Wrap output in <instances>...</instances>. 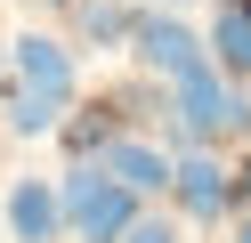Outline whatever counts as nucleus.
<instances>
[{
	"label": "nucleus",
	"mask_w": 251,
	"mask_h": 243,
	"mask_svg": "<svg viewBox=\"0 0 251 243\" xmlns=\"http://www.w3.org/2000/svg\"><path fill=\"white\" fill-rule=\"evenodd\" d=\"M170 146H227V138H251V81H227L211 57L186 65L170 81Z\"/></svg>",
	"instance_id": "f257e3e1"
},
{
	"label": "nucleus",
	"mask_w": 251,
	"mask_h": 243,
	"mask_svg": "<svg viewBox=\"0 0 251 243\" xmlns=\"http://www.w3.org/2000/svg\"><path fill=\"white\" fill-rule=\"evenodd\" d=\"M57 203H65V235H81V243H114L122 227L146 211V194H130L105 162H65Z\"/></svg>",
	"instance_id": "f03ea898"
},
{
	"label": "nucleus",
	"mask_w": 251,
	"mask_h": 243,
	"mask_svg": "<svg viewBox=\"0 0 251 243\" xmlns=\"http://www.w3.org/2000/svg\"><path fill=\"white\" fill-rule=\"evenodd\" d=\"M122 49H130V57L146 65L154 81H178L186 65L211 57V49H202V32L186 25L178 8H130V41H122Z\"/></svg>",
	"instance_id": "7ed1b4c3"
},
{
	"label": "nucleus",
	"mask_w": 251,
	"mask_h": 243,
	"mask_svg": "<svg viewBox=\"0 0 251 243\" xmlns=\"http://www.w3.org/2000/svg\"><path fill=\"white\" fill-rule=\"evenodd\" d=\"M227 178H235V162L219 154V146H178L170 154V203L186 211L195 227H211V219H227Z\"/></svg>",
	"instance_id": "20e7f679"
},
{
	"label": "nucleus",
	"mask_w": 251,
	"mask_h": 243,
	"mask_svg": "<svg viewBox=\"0 0 251 243\" xmlns=\"http://www.w3.org/2000/svg\"><path fill=\"white\" fill-rule=\"evenodd\" d=\"M8 73H17L25 89L57 97V106H73V89H81V65H73V49L57 41V32H25L17 57H8Z\"/></svg>",
	"instance_id": "39448f33"
},
{
	"label": "nucleus",
	"mask_w": 251,
	"mask_h": 243,
	"mask_svg": "<svg viewBox=\"0 0 251 243\" xmlns=\"http://www.w3.org/2000/svg\"><path fill=\"white\" fill-rule=\"evenodd\" d=\"M98 162H105V170H114L130 194H170V146H154V138H130V130H114Z\"/></svg>",
	"instance_id": "423d86ee"
},
{
	"label": "nucleus",
	"mask_w": 251,
	"mask_h": 243,
	"mask_svg": "<svg viewBox=\"0 0 251 243\" xmlns=\"http://www.w3.org/2000/svg\"><path fill=\"white\" fill-rule=\"evenodd\" d=\"M8 235H17V243H57V235H65L57 178H17V187H8Z\"/></svg>",
	"instance_id": "0eeeda50"
},
{
	"label": "nucleus",
	"mask_w": 251,
	"mask_h": 243,
	"mask_svg": "<svg viewBox=\"0 0 251 243\" xmlns=\"http://www.w3.org/2000/svg\"><path fill=\"white\" fill-rule=\"evenodd\" d=\"M202 49H211V65H219L227 81H251V0H219Z\"/></svg>",
	"instance_id": "6e6552de"
},
{
	"label": "nucleus",
	"mask_w": 251,
	"mask_h": 243,
	"mask_svg": "<svg viewBox=\"0 0 251 243\" xmlns=\"http://www.w3.org/2000/svg\"><path fill=\"white\" fill-rule=\"evenodd\" d=\"M0 113H8V130H17V138H49L57 130V97H41V89H25L17 73H0Z\"/></svg>",
	"instance_id": "1a4fd4ad"
},
{
	"label": "nucleus",
	"mask_w": 251,
	"mask_h": 243,
	"mask_svg": "<svg viewBox=\"0 0 251 243\" xmlns=\"http://www.w3.org/2000/svg\"><path fill=\"white\" fill-rule=\"evenodd\" d=\"M114 130H122V113H114V106H98V113H65V154H73V162H98Z\"/></svg>",
	"instance_id": "9d476101"
},
{
	"label": "nucleus",
	"mask_w": 251,
	"mask_h": 243,
	"mask_svg": "<svg viewBox=\"0 0 251 243\" xmlns=\"http://www.w3.org/2000/svg\"><path fill=\"white\" fill-rule=\"evenodd\" d=\"M81 41H130V0H89L81 8Z\"/></svg>",
	"instance_id": "9b49d317"
},
{
	"label": "nucleus",
	"mask_w": 251,
	"mask_h": 243,
	"mask_svg": "<svg viewBox=\"0 0 251 243\" xmlns=\"http://www.w3.org/2000/svg\"><path fill=\"white\" fill-rule=\"evenodd\" d=\"M114 243H178V219H154V211H138V219L122 227Z\"/></svg>",
	"instance_id": "f8f14e48"
},
{
	"label": "nucleus",
	"mask_w": 251,
	"mask_h": 243,
	"mask_svg": "<svg viewBox=\"0 0 251 243\" xmlns=\"http://www.w3.org/2000/svg\"><path fill=\"white\" fill-rule=\"evenodd\" d=\"M235 243H251V211H243V219H235Z\"/></svg>",
	"instance_id": "ddd939ff"
}]
</instances>
